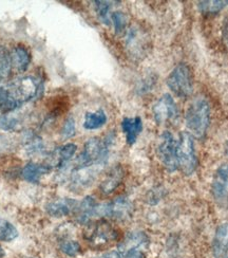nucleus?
I'll return each mask as SVG.
<instances>
[{
	"instance_id": "nucleus-1",
	"label": "nucleus",
	"mask_w": 228,
	"mask_h": 258,
	"mask_svg": "<svg viewBox=\"0 0 228 258\" xmlns=\"http://www.w3.org/2000/svg\"><path fill=\"white\" fill-rule=\"evenodd\" d=\"M186 126L188 133L198 140L204 139L210 125V105L204 96H198L186 110Z\"/></svg>"
},
{
	"instance_id": "nucleus-2",
	"label": "nucleus",
	"mask_w": 228,
	"mask_h": 258,
	"mask_svg": "<svg viewBox=\"0 0 228 258\" xmlns=\"http://www.w3.org/2000/svg\"><path fill=\"white\" fill-rule=\"evenodd\" d=\"M84 236L87 243L94 250H104L119 238L117 230L104 219L87 224Z\"/></svg>"
},
{
	"instance_id": "nucleus-3",
	"label": "nucleus",
	"mask_w": 228,
	"mask_h": 258,
	"mask_svg": "<svg viewBox=\"0 0 228 258\" xmlns=\"http://www.w3.org/2000/svg\"><path fill=\"white\" fill-rule=\"evenodd\" d=\"M178 166L181 173L190 177L195 174L199 167V158L195 150L194 138L188 132H182L177 145Z\"/></svg>"
},
{
	"instance_id": "nucleus-4",
	"label": "nucleus",
	"mask_w": 228,
	"mask_h": 258,
	"mask_svg": "<svg viewBox=\"0 0 228 258\" xmlns=\"http://www.w3.org/2000/svg\"><path fill=\"white\" fill-rule=\"evenodd\" d=\"M169 89L181 99L190 96L194 89V79L187 63L181 62L175 67L167 78Z\"/></svg>"
},
{
	"instance_id": "nucleus-5",
	"label": "nucleus",
	"mask_w": 228,
	"mask_h": 258,
	"mask_svg": "<svg viewBox=\"0 0 228 258\" xmlns=\"http://www.w3.org/2000/svg\"><path fill=\"white\" fill-rule=\"evenodd\" d=\"M177 145L178 140L170 132L166 131L161 135L157 146V155L160 162L170 174L179 170Z\"/></svg>"
},
{
	"instance_id": "nucleus-6",
	"label": "nucleus",
	"mask_w": 228,
	"mask_h": 258,
	"mask_svg": "<svg viewBox=\"0 0 228 258\" xmlns=\"http://www.w3.org/2000/svg\"><path fill=\"white\" fill-rule=\"evenodd\" d=\"M132 214L133 203L124 196H119L108 203L99 204L97 208V217H108L118 221L128 220Z\"/></svg>"
},
{
	"instance_id": "nucleus-7",
	"label": "nucleus",
	"mask_w": 228,
	"mask_h": 258,
	"mask_svg": "<svg viewBox=\"0 0 228 258\" xmlns=\"http://www.w3.org/2000/svg\"><path fill=\"white\" fill-rule=\"evenodd\" d=\"M155 121L159 125L176 124L180 119V110L175 99L169 93L163 94L152 108Z\"/></svg>"
},
{
	"instance_id": "nucleus-8",
	"label": "nucleus",
	"mask_w": 228,
	"mask_h": 258,
	"mask_svg": "<svg viewBox=\"0 0 228 258\" xmlns=\"http://www.w3.org/2000/svg\"><path fill=\"white\" fill-rule=\"evenodd\" d=\"M211 196L221 207H228V164L220 165L211 181Z\"/></svg>"
},
{
	"instance_id": "nucleus-9",
	"label": "nucleus",
	"mask_w": 228,
	"mask_h": 258,
	"mask_svg": "<svg viewBox=\"0 0 228 258\" xmlns=\"http://www.w3.org/2000/svg\"><path fill=\"white\" fill-rule=\"evenodd\" d=\"M39 90V81L35 78L27 77L20 79L13 86V90L11 91L16 100L21 104L33 99Z\"/></svg>"
},
{
	"instance_id": "nucleus-10",
	"label": "nucleus",
	"mask_w": 228,
	"mask_h": 258,
	"mask_svg": "<svg viewBox=\"0 0 228 258\" xmlns=\"http://www.w3.org/2000/svg\"><path fill=\"white\" fill-rule=\"evenodd\" d=\"M125 178V169L122 165H115L109 169L105 175L100 184V190L105 196H109L113 194L123 183Z\"/></svg>"
},
{
	"instance_id": "nucleus-11",
	"label": "nucleus",
	"mask_w": 228,
	"mask_h": 258,
	"mask_svg": "<svg viewBox=\"0 0 228 258\" xmlns=\"http://www.w3.org/2000/svg\"><path fill=\"white\" fill-rule=\"evenodd\" d=\"M210 250L212 258H228V222L215 229Z\"/></svg>"
},
{
	"instance_id": "nucleus-12",
	"label": "nucleus",
	"mask_w": 228,
	"mask_h": 258,
	"mask_svg": "<svg viewBox=\"0 0 228 258\" xmlns=\"http://www.w3.org/2000/svg\"><path fill=\"white\" fill-rule=\"evenodd\" d=\"M97 208L99 203L92 196H86L81 202H79L78 209L75 211L76 219L81 224H89L93 217L97 216Z\"/></svg>"
},
{
	"instance_id": "nucleus-13",
	"label": "nucleus",
	"mask_w": 228,
	"mask_h": 258,
	"mask_svg": "<svg viewBox=\"0 0 228 258\" xmlns=\"http://www.w3.org/2000/svg\"><path fill=\"white\" fill-rule=\"evenodd\" d=\"M79 201L71 198H62L57 199L55 201H52L49 204H47L46 210L49 215L52 217H64L68 216V215L75 213L76 209H78Z\"/></svg>"
},
{
	"instance_id": "nucleus-14",
	"label": "nucleus",
	"mask_w": 228,
	"mask_h": 258,
	"mask_svg": "<svg viewBox=\"0 0 228 258\" xmlns=\"http://www.w3.org/2000/svg\"><path fill=\"white\" fill-rule=\"evenodd\" d=\"M122 129L126 135L128 145H133L143 131V122L139 116L125 117L122 122Z\"/></svg>"
},
{
	"instance_id": "nucleus-15",
	"label": "nucleus",
	"mask_w": 228,
	"mask_h": 258,
	"mask_svg": "<svg viewBox=\"0 0 228 258\" xmlns=\"http://www.w3.org/2000/svg\"><path fill=\"white\" fill-rule=\"evenodd\" d=\"M51 170V166L46 164H37L34 162L28 163L23 169V178L30 183H38L43 175Z\"/></svg>"
},
{
	"instance_id": "nucleus-16",
	"label": "nucleus",
	"mask_w": 228,
	"mask_h": 258,
	"mask_svg": "<svg viewBox=\"0 0 228 258\" xmlns=\"http://www.w3.org/2000/svg\"><path fill=\"white\" fill-rule=\"evenodd\" d=\"M11 60L18 71L25 72L30 66L31 54L25 47L17 46L13 51V54L11 55Z\"/></svg>"
},
{
	"instance_id": "nucleus-17",
	"label": "nucleus",
	"mask_w": 228,
	"mask_h": 258,
	"mask_svg": "<svg viewBox=\"0 0 228 258\" xmlns=\"http://www.w3.org/2000/svg\"><path fill=\"white\" fill-rule=\"evenodd\" d=\"M107 123V115L103 109L94 112H87L85 115L84 127L87 131H95L102 128Z\"/></svg>"
},
{
	"instance_id": "nucleus-18",
	"label": "nucleus",
	"mask_w": 228,
	"mask_h": 258,
	"mask_svg": "<svg viewBox=\"0 0 228 258\" xmlns=\"http://www.w3.org/2000/svg\"><path fill=\"white\" fill-rule=\"evenodd\" d=\"M19 105L20 103L16 100L12 92L5 88H0V111L4 113L13 111L19 107Z\"/></svg>"
},
{
	"instance_id": "nucleus-19",
	"label": "nucleus",
	"mask_w": 228,
	"mask_h": 258,
	"mask_svg": "<svg viewBox=\"0 0 228 258\" xmlns=\"http://www.w3.org/2000/svg\"><path fill=\"white\" fill-rule=\"evenodd\" d=\"M17 236L18 231L12 223L5 219H0V241L10 242L14 240Z\"/></svg>"
},
{
	"instance_id": "nucleus-20",
	"label": "nucleus",
	"mask_w": 228,
	"mask_h": 258,
	"mask_svg": "<svg viewBox=\"0 0 228 258\" xmlns=\"http://www.w3.org/2000/svg\"><path fill=\"white\" fill-rule=\"evenodd\" d=\"M76 150H78V146L73 143H68L66 145L61 146L58 150V160H57L58 167L61 168L66 165L74 157Z\"/></svg>"
},
{
	"instance_id": "nucleus-21",
	"label": "nucleus",
	"mask_w": 228,
	"mask_h": 258,
	"mask_svg": "<svg viewBox=\"0 0 228 258\" xmlns=\"http://www.w3.org/2000/svg\"><path fill=\"white\" fill-rule=\"evenodd\" d=\"M228 4V2H221V0H210V2H200L199 9L204 14H216Z\"/></svg>"
},
{
	"instance_id": "nucleus-22",
	"label": "nucleus",
	"mask_w": 228,
	"mask_h": 258,
	"mask_svg": "<svg viewBox=\"0 0 228 258\" xmlns=\"http://www.w3.org/2000/svg\"><path fill=\"white\" fill-rule=\"evenodd\" d=\"M60 250L63 254H66L69 257H76L82 253V245L79 241L66 239L60 243Z\"/></svg>"
},
{
	"instance_id": "nucleus-23",
	"label": "nucleus",
	"mask_w": 228,
	"mask_h": 258,
	"mask_svg": "<svg viewBox=\"0 0 228 258\" xmlns=\"http://www.w3.org/2000/svg\"><path fill=\"white\" fill-rule=\"evenodd\" d=\"M24 143H25V147L26 150L30 154H35L40 152L42 149V142H41V139L34 135V134H28L25 137L24 140Z\"/></svg>"
},
{
	"instance_id": "nucleus-24",
	"label": "nucleus",
	"mask_w": 228,
	"mask_h": 258,
	"mask_svg": "<svg viewBox=\"0 0 228 258\" xmlns=\"http://www.w3.org/2000/svg\"><path fill=\"white\" fill-rule=\"evenodd\" d=\"M94 4H95L96 13L101 18V20L104 24L109 25L110 24L109 23L110 21L109 12H110V9L112 7L111 3L110 2H99V0H96V2H94Z\"/></svg>"
},
{
	"instance_id": "nucleus-25",
	"label": "nucleus",
	"mask_w": 228,
	"mask_h": 258,
	"mask_svg": "<svg viewBox=\"0 0 228 258\" xmlns=\"http://www.w3.org/2000/svg\"><path fill=\"white\" fill-rule=\"evenodd\" d=\"M119 253L123 258H147V250L137 246H126L119 248Z\"/></svg>"
},
{
	"instance_id": "nucleus-26",
	"label": "nucleus",
	"mask_w": 228,
	"mask_h": 258,
	"mask_svg": "<svg viewBox=\"0 0 228 258\" xmlns=\"http://www.w3.org/2000/svg\"><path fill=\"white\" fill-rule=\"evenodd\" d=\"M111 20L114 25L115 33L122 34L127 27V16L123 12H114L111 15Z\"/></svg>"
},
{
	"instance_id": "nucleus-27",
	"label": "nucleus",
	"mask_w": 228,
	"mask_h": 258,
	"mask_svg": "<svg viewBox=\"0 0 228 258\" xmlns=\"http://www.w3.org/2000/svg\"><path fill=\"white\" fill-rule=\"evenodd\" d=\"M76 132V128H75V120L73 119L72 116L68 117V119L64 121L62 128L60 131V135L62 139H70L72 137H74Z\"/></svg>"
},
{
	"instance_id": "nucleus-28",
	"label": "nucleus",
	"mask_w": 228,
	"mask_h": 258,
	"mask_svg": "<svg viewBox=\"0 0 228 258\" xmlns=\"http://www.w3.org/2000/svg\"><path fill=\"white\" fill-rule=\"evenodd\" d=\"M12 60L5 51H0V77H7L11 70Z\"/></svg>"
},
{
	"instance_id": "nucleus-29",
	"label": "nucleus",
	"mask_w": 228,
	"mask_h": 258,
	"mask_svg": "<svg viewBox=\"0 0 228 258\" xmlns=\"http://www.w3.org/2000/svg\"><path fill=\"white\" fill-rule=\"evenodd\" d=\"M165 194L166 191L163 187H156L154 189H151L147 195V202L149 204H157L165 197Z\"/></svg>"
},
{
	"instance_id": "nucleus-30",
	"label": "nucleus",
	"mask_w": 228,
	"mask_h": 258,
	"mask_svg": "<svg viewBox=\"0 0 228 258\" xmlns=\"http://www.w3.org/2000/svg\"><path fill=\"white\" fill-rule=\"evenodd\" d=\"M96 258H123V257H122V254L119 253V251L110 250V251L101 254L100 256H97Z\"/></svg>"
},
{
	"instance_id": "nucleus-31",
	"label": "nucleus",
	"mask_w": 228,
	"mask_h": 258,
	"mask_svg": "<svg viewBox=\"0 0 228 258\" xmlns=\"http://www.w3.org/2000/svg\"><path fill=\"white\" fill-rule=\"evenodd\" d=\"M5 256V251L3 250L2 246H0V258H3Z\"/></svg>"
}]
</instances>
